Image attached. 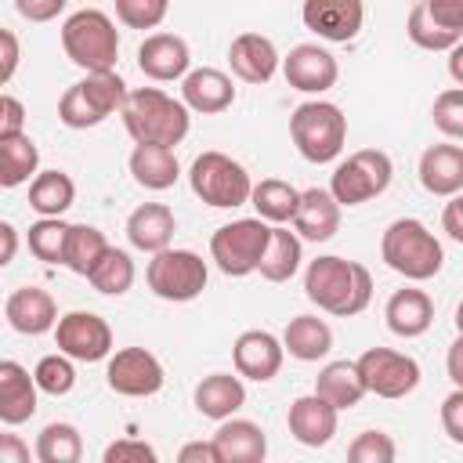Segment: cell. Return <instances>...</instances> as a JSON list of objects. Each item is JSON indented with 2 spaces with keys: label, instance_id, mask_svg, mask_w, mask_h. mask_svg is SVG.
Segmentation results:
<instances>
[{
  "label": "cell",
  "instance_id": "cell-1",
  "mask_svg": "<svg viewBox=\"0 0 463 463\" xmlns=\"http://www.w3.org/2000/svg\"><path fill=\"white\" fill-rule=\"evenodd\" d=\"M304 293L311 304H318L322 311L336 315V318H351L362 315L373 300V275L365 264L344 260V257H315L304 271Z\"/></svg>",
  "mask_w": 463,
  "mask_h": 463
},
{
  "label": "cell",
  "instance_id": "cell-2",
  "mask_svg": "<svg viewBox=\"0 0 463 463\" xmlns=\"http://www.w3.org/2000/svg\"><path fill=\"white\" fill-rule=\"evenodd\" d=\"M192 109L170 94H163L159 87H137L127 94L123 105V127L134 137V145H181L188 134V116Z\"/></svg>",
  "mask_w": 463,
  "mask_h": 463
},
{
  "label": "cell",
  "instance_id": "cell-3",
  "mask_svg": "<svg viewBox=\"0 0 463 463\" xmlns=\"http://www.w3.org/2000/svg\"><path fill=\"white\" fill-rule=\"evenodd\" d=\"M380 257L391 271L412 279V282H427L441 271L445 264V250L434 239V232H427L423 221L416 217H398L387 224L383 239H380Z\"/></svg>",
  "mask_w": 463,
  "mask_h": 463
},
{
  "label": "cell",
  "instance_id": "cell-4",
  "mask_svg": "<svg viewBox=\"0 0 463 463\" xmlns=\"http://www.w3.org/2000/svg\"><path fill=\"white\" fill-rule=\"evenodd\" d=\"M61 47L72 65H80L87 72H109V69H116V58H119L116 22L98 7H83L65 18Z\"/></svg>",
  "mask_w": 463,
  "mask_h": 463
},
{
  "label": "cell",
  "instance_id": "cell-5",
  "mask_svg": "<svg viewBox=\"0 0 463 463\" xmlns=\"http://www.w3.org/2000/svg\"><path fill=\"white\" fill-rule=\"evenodd\" d=\"M127 83L116 69L109 72H87L80 83H72L58 101V119L69 130H87L105 123L112 112H123L127 105Z\"/></svg>",
  "mask_w": 463,
  "mask_h": 463
},
{
  "label": "cell",
  "instance_id": "cell-6",
  "mask_svg": "<svg viewBox=\"0 0 463 463\" xmlns=\"http://www.w3.org/2000/svg\"><path fill=\"white\" fill-rule=\"evenodd\" d=\"M289 137L307 163H333L347 141V116L333 101H304L289 116Z\"/></svg>",
  "mask_w": 463,
  "mask_h": 463
},
{
  "label": "cell",
  "instance_id": "cell-7",
  "mask_svg": "<svg viewBox=\"0 0 463 463\" xmlns=\"http://www.w3.org/2000/svg\"><path fill=\"white\" fill-rule=\"evenodd\" d=\"M188 184H192L195 199H203L213 210L242 206L253 195V181H250L246 166L235 163L224 152H203V156H195V163L188 170Z\"/></svg>",
  "mask_w": 463,
  "mask_h": 463
},
{
  "label": "cell",
  "instance_id": "cell-8",
  "mask_svg": "<svg viewBox=\"0 0 463 463\" xmlns=\"http://www.w3.org/2000/svg\"><path fill=\"white\" fill-rule=\"evenodd\" d=\"M271 239V224L264 217H242L232 224H221L210 235V260L228 275V279H242L250 271L260 268V257L268 250Z\"/></svg>",
  "mask_w": 463,
  "mask_h": 463
},
{
  "label": "cell",
  "instance_id": "cell-9",
  "mask_svg": "<svg viewBox=\"0 0 463 463\" xmlns=\"http://www.w3.org/2000/svg\"><path fill=\"white\" fill-rule=\"evenodd\" d=\"M391 177H394V163H391L387 152H380V148H358V152H351L333 170L329 192L336 195L340 206H362V203L383 195L387 184H391Z\"/></svg>",
  "mask_w": 463,
  "mask_h": 463
},
{
  "label": "cell",
  "instance_id": "cell-10",
  "mask_svg": "<svg viewBox=\"0 0 463 463\" xmlns=\"http://www.w3.org/2000/svg\"><path fill=\"white\" fill-rule=\"evenodd\" d=\"M148 289L159 297V300H170V304H188L195 300L203 289H206V260L195 253V250H159L152 253L148 260Z\"/></svg>",
  "mask_w": 463,
  "mask_h": 463
},
{
  "label": "cell",
  "instance_id": "cell-11",
  "mask_svg": "<svg viewBox=\"0 0 463 463\" xmlns=\"http://www.w3.org/2000/svg\"><path fill=\"white\" fill-rule=\"evenodd\" d=\"M358 373L365 391L376 398H405L420 387V362L391 347H369L358 358Z\"/></svg>",
  "mask_w": 463,
  "mask_h": 463
},
{
  "label": "cell",
  "instance_id": "cell-12",
  "mask_svg": "<svg viewBox=\"0 0 463 463\" xmlns=\"http://www.w3.org/2000/svg\"><path fill=\"white\" fill-rule=\"evenodd\" d=\"M54 344L72 362H101L112 351V329L94 311H69L54 326Z\"/></svg>",
  "mask_w": 463,
  "mask_h": 463
},
{
  "label": "cell",
  "instance_id": "cell-13",
  "mask_svg": "<svg viewBox=\"0 0 463 463\" xmlns=\"http://www.w3.org/2000/svg\"><path fill=\"white\" fill-rule=\"evenodd\" d=\"M105 380L116 394L123 398H148L163 387L166 373H163V362L145 351V347H123L109 358V369H105Z\"/></svg>",
  "mask_w": 463,
  "mask_h": 463
},
{
  "label": "cell",
  "instance_id": "cell-14",
  "mask_svg": "<svg viewBox=\"0 0 463 463\" xmlns=\"http://www.w3.org/2000/svg\"><path fill=\"white\" fill-rule=\"evenodd\" d=\"M300 18H304V29H311L318 40L347 43L362 33L365 7L362 0H304Z\"/></svg>",
  "mask_w": 463,
  "mask_h": 463
},
{
  "label": "cell",
  "instance_id": "cell-15",
  "mask_svg": "<svg viewBox=\"0 0 463 463\" xmlns=\"http://www.w3.org/2000/svg\"><path fill=\"white\" fill-rule=\"evenodd\" d=\"M282 76L293 90H304V94H322L329 87H336V76H340V65L336 58L318 47V43H297L286 58H282Z\"/></svg>",
  "mask_w": 463,
  "mask_h": 463
},
{
  "label": "cell",
  "instance_id": "cell-16",
  "mask_svg": "<svg viewBox=\"0 0 463 463\" xmlns=\"http://www.w3.org/2000/svg\"><path fill=\"white\" fill-rule=\"evenodd\" d=\"M282 358H286V347L268 329H246V333H239V340L232 347L235 373L246 376V380H257V383L275 380L279 369H282Z\"/></svg>",
  "mask_w": 463,
  "mask_h": 463
},
{
  "label": "cell",
  "instance_id": "cell-17",
  "mask_svg": "<svg viewBox=\"0 0 463 463\" xmlns=\"http://www.w3.org/2000/svg\"><path fill=\"white\" fill-rule=\"evenodd\" d=\"M4 318L22 336H43L58 326V304L40 286H18L4 300Z\"/></svg>",
  "mask_w": 463,
  "mask_h": 463
},
{
  "label": "cell",
  "instance_id": "cell-18",
  "mask_svg": "<svg viewBox=\"0 0 463 463\" xmlns=\"http://www.w3.org/2000/svg\"><path fill=\"white\" fill-rule=\"evenodd\" d=\"M336 416H340V409H336L333 402H326V398L315 391V394H304V398H297V402L289 405L286 427H289V434H293L300 445L322 449V445H329L333 434H336Z\"/></svg>",
  "mask_w": 463,
  "mask_h": 463
},
{
  "label": "cell",
  "instance_id": "cell-19",
  "mask_svg": "<svg viewBox=\"0 0 463 463\" xmlns=\"http://www.w3.org/2000/svg\"><path fill=\"white\" fill-rule=\"evenodd\" d=\"M188 65H192L188 43L181 36H174V33H152L137 47V69L148 80H156V83L184 80L188 76Z\"/></svg>",
  "mask_w": 463,
  "mask_h": 463
},
{
  "label": "cell",
  "instance_id": "cell-20",
  "mask_svg": "<svg viewBox=\"0 0 463 463\" xmlns=\"http://www.w3.org/2000/svg\"><path fill=\"white\" fill-rule=\"evenodd\" d=\"M228 65H232V72L242 83H268L279 72L282 58H279V51H275V43L268 36H260V33H239L232 40V47H228Z\"/></svg>",
  "mask_w": 463,
  "mask_h": 463
},
{
  "label": "cell",
  "instance_id": "cell-21",
  "mask_svg": "<svg viewBox=\"0 0 463 463\" xmlns=\"http://www.w3.org/2000/svg\"><path fill=\"white\" fill-rule=\"evenodd\" d=\"M181 101L192 109V112H203V116H217L224 109H232L235 101V87H232V76L221 72V69H188V76L181 80Z\"/></svg>",
  "mask_w": 463,
  "mask_h": 463
},
{
  "label": "cell",
  "instance_id": "cell-22",
  "mask_svg": "<svg viewBox=\"0 0 463 463\" xmlns=\"http://www.w3.org/2000/svg\"><path fill=\"white\" fill-rule=\"evenodd\" d=\"M293 228L300 239L311 242H329L340 232V203L329 188H307L300 192V206L293 217Z\"/></svg>",
  "mask_w": 463,
  "mask_h": 463
},
{
  "label": "cell",
  "instance_id": "cell-23",
  "mask_svg": "<svg viewBox=\"0 0 463 463\" xmlns=\"http://www.w3.org/2000/svg\"><path fill=\"white\" fill-rule=\"evenodd\" d=\"M383 318H387V329L402 340H412V336H423L434 322V300L423 293V289H394L387 307H383Z\"/></svg>",
  "mask_w": 463,
  "mask_h": 463
},
{
  "label": "cell",
  "instance_id": "cell-24",
  "mask_svg": "<svg viewBox=\"0 0 463 463\" xmlns=\"http://www.w3.org/2000/svg\"><path fill=\"white\" fill-rule=\"evenodd\" d=\"M36 376H29V369H22L18 362H0V420L7 427L25 423L29 416H36Z\"/></svg>",
  "mask_w": 463,
  "mask_h": 463
},
{
  "label": "cell",
  "instance_id": "cell-25",
  "mask_svg": "<svg viewBox=\"0 0 463 463\" xmlns=\"http://www.w3.org/2000/svg\"><path fill=\"white\" fill-rule=\"evenodd\" d=\"M420 184L430 195L452 199L463 192V148L459 145H430L420 156Z\"/></svg>",
  "mask_w": 463,
  "mask_h": 463
},
{
  "label": "cell",
  "instance_id": "cell-26",
  "mask_svg": "<svg viewBox=\"0 0 463 463\" xmlns=\"http://www.w3.org/2000/svg\"><path fill=\"white\" fill-rule=\"evenodd\" d=\"M174 232H177V221H174V210L166 203H141L127 217V239L134 250H145V253L166 250Z\"/></svg>",
  "mask_w": 463,
  "mask_h": 463
},
{
  "label": "cell",
  "instance_id": "cell-27",
  "mask_svg": "<svg viewBox=\"0 0 463 463\" xmlns=\"http://www.w3.org/2000/svg\"><path fill=\"white\" fill-rule=\"evenodd\" d=\"M213 445L221 452V463H260L268 456V438L253 420H235V416L221 420Z\"/></svg>",
  "mask_w": 463,
  "mask_h": 463
},
{
  "label": "cell",
  "instance_id": "cell-28",
  "mask_svg": "<svg viewBox=\"0 0 463 463\" xmlns=\"http://www.w3.org/2000/svg\"><path fill=\"white\" fill-rule=\"evenodd\" d=\"M195 409H199V416H206V420H228V416H235L242 405H246V387H242V380L239 376H232V373H210V376H203L199 383H195Z\"/></svg>",
  "mask_w": 463,
  "mask_h": 463
},
{
  "label": "cell",
  "instance_id": "cell-29",
  "mask_svg": "<svg viewBox=\"0 0 463 463\" xmlns=\"http://www.w3.org/2000/svg\"><path fill=\"white\" fill-rule=\"evenodd\" d=\"M130 174H134V181L141 188L163 192V188H174V181L181 177V163H177L170 145H134Z\"/></svg>",
  "mask_w": 463,
  "mask_h": 463
},
{
  "label": "cell",
  "instance_id": "cell-30",
  "mask_svg": "<svg viewBox=\"0 0 463 463\" xmlns=\"http://www.w3.org/2000/svg\"><path fill=\"white\" fill-rule=\"evenodd\" d=\"M282 347L297 362H318L333 351V329L318 315H297V318H289V326L282 333Z\"/></svg>",
  "mask_w": 463,
  "mask_h": 463
},
{
  "label": "cell",
  "instance_id": "cell-31",
  "mask_svg": "<svg viewBox=\"0 0 463 463\" xmlns=\"http://www.w3.org/2000/svg\"><path fill=\"white\" fill-rule=\"evenodd\" d=\"M315 391L326 398V402H333L340 412L344 409H351V405H358L369 391H365V380H362V373H358V362H329V365H322L318 369V376H315Z\"/></svg>",
  "mask_w": 463,
  "mask_h": 463
},
{
  "label": "cell",
  "instance_id": "cell-32",
  "mask_svg": "<svg viewBox=\"0 0 463 463\" xmlns=\"http://www.w3.org/2000/svg\"><path fill=\"white\" fill-rule=\"evenodd\" d=\"M300 260H304V250H300V235L289 232L286 224H271V239H268V250L260 257V279L268 282H289L297 271H300Z\"/></svg>",
  "mask_w": 463,
  "mask_h": 463
},
{
  "label": "cell",
  "instance_id": "cell-33",
  "mask_svg": "<svg viewBox=\"0 0 463 463\" xmlns=\"http://www.w3.org/2000/svg\"><path fill=\"white\" fill-rule=\"evenodd\" d=\"M36 166H40V148L25 130L0 137V184L4 188L25 184L29 177H36Z\"/></svg>",
  "mask_w": 463,
  "mask_h": 463
},
{
  "label": "cell",
  "instance_id": "cell-34",
  "mask_svg": "<svg viewBox=\"0 0 463 463\" xmlns=\"http://www.w3.org/2000/svg\"><path fill=\"white\" fill-rule=\"evenodd\" d=\"M76 199V184L65 170H40L29 181V206L40 217H61Z\"/></svg>",
  "mask_w": 463,
  "mask_h": 463
},
{
  "label": "cell",
  "instance_id": "cell-35",
  "mask_svg": "<svg viewBox=\"0 0 463 463\" xmlns=\"http://www.w3.org/2000/svg\"><path fill=\"white\" fill-rule=\"evenodd\" d=\"M257 217H264L268 224H289L297 217V206H300V192L289 184V181H279V177H264L260 184H253V195H250Z\"/></svg>",
  "mask_w": 463,
  "mask_h": 463
},
{
  "label": "cell",
  "instance_id": "cell-36",
  "mask_svg": "<svg viewBox=\"0 0 463 463\" xmlns=\"http://www.w3.org/2000/svg\"><path fill=\"white\" fill-rule=\"evenodd\" d=\"M109 239L94 224H69V242H65V268L76 275H90V268L105 257Z\"/></svg>",
  "mask_w": 463,
  "mask_h": 463
},
{
  "label": "cell",
  "instance_id": "cell-37",
  "mask_svg": "<svg viewBox=\"0 0 463 463\" xmlns=\"http://www.w3.org/2000/svg\"><path fill=\"white\" fill-rule=\"evenodd\" d=\"M87 282H90L98 293H105V297H123V293L134 286V260H130V253L109 246L105 257L90 268Z\"/></svg>",
  "mask_w": 463,
  "mask_h": 463
},
{
  "label": "cell",
  "instance_id": "cell-38",
  "mask_svg": "<svg viewBox=\"0 0 463 463\" xmlns=\"http://www.w3.org/2000/svg\"><path fill=\"white\" fill-rule=\"evenodd\" d=\"M83 441L72 423H47L36 434V459L40 463H80Z\"/></svg>",
  "mask_w": 463,
  "mask_h": 463
},
{
  "label": "cell",
  "instance_id": "cell-39",
  "mask_svg": "<svg viewBox=\"0 0 463 463\" xmlns=\"http://www.w3.org/2000/svg\"><path fill=\"white\" fill-rule=\"evenodd\" d=\"M405 33H409V40H412L416 47H423V51H452V47L463 40V33H452V29L438 25V22L427 14V4H423V0L412 4L409 22H405Z\"/></svg>",
  "mask_w": 463,
  "mask_h": 463
},
{
  "label": "cell",
  "instance_id": "cell-40",
  "mask_svg": "<svg viewBox=\"0 0 463 463\" xmlns=\"http://www.w3.org/2000/svg\"><path fill=\"white\" fill-rule=\"evenodd\" d=\"M65 242H69V224L61 217H40L29 224V253L43 264H65Z\"/></svg>",
  "mask_w": 463,
  "mask_h": 463
},
{
  "label": "cell",
  "instance_id": "cell-41",
  "mask_svg": "<svg viewBox=\"0 0 463 463\" xmlns=\"http://www.w3.org/2000/svg\"><path fill=\"white\" fill-rule=\"evenodd\" d=\"M33 376H36V387H40L43 394H51V398L69 394V391H72V383H76L72 358H69V354H61V351H58V354H43V358L36 362Z\"/></svg>",
  "mask_w": 463,
  "mask_h": 463
},
{
  "label": "cell",
  "instance_id": "cell-42",
  "mask_svg": "<svg viewBox=\"0 0 463 463\" xmlns=\"http://www.w3.org/2000/svg\"><path fill=\"white\" fill-rule=\"evenodd\" d=\"M394 441H391V434H383V430H362L351 445H347V459L351 463H391L394 459Z\"/></svg>",
  "mask_w": 463,
  "mask_h": 463
},
{
  "label": "cell",
  "instance_id": "cell-43",
  "mask_svg": "<svg viewBox=\"0 0 463 463\" xmlns=\"http://www.w3.org/2000/svg\"><path fill=\"white\" fill-rule=\"evenodd\" d=\"M434 127L445 134V137H463V87H449L434 98Z\"/></svg>",
  "mask_w": 463,
  "mask_h": 463
},
{
  "label": "cell",
  "instance_id": "cell-44",
  "mask_svg": "<svg viewBox=\"0 0 463 463\" xmlns=\"http://www.w3.org/2000/svg\"><path fill=\"white\" fill-rule=\"evenodd\" d=\"M170 0H116V18L130 29H156L166 18Z\"/></svg>",
  "mask_w": 463,
  "mask_h": 463
},
{
  "label": "cell",
  "instance_id": "cell-45",
  "mask_svg": "<svg viewBox=\"0 0 463 463\" xmlns=\"http://www.w3.org/2000/svg\"><path fill=\"white\" fill-rule=\"evenodd\" d=\"M105 463H156L159 456H156V449L148 445V441H137V438H119V441H112L109 449H105V456H101Z\"/></svg>",
  "mask_w": 463,
  "mask_h": 463
},
{
  "label": "cell",
  "instance_id": "cell-46",
  "mask_svg": "<svg viewBox=\"0 0 463 463\" xmlns=\"http://www.w3.org/2000/svg\"><path fill=\"white\" fill-rule=\"evenodd\" d=\"M441 427H445V434H449L456 445H463V387H456V391L441 402Z\"/></svg>",
  "mask_w": 463,
  "mask_h": 463
},
{
  "label": "cell",
  "instance_id": "cell-47",
  "mask_svg": "<svg viewBox=\"0 0 463 463\" xmlns=\"http://www.w3.org/2000/svg\"><path fill=\"white\" fill-rule=\"evenodd\" d=\"M423 4H427V14L438 25L452 29V33H463V0H423Z\"/></svg>",
  "mask_w": 463,
  "mask_h": 463
},
{
  "label": "cell",
  "instance_id": "cell-48",
  "mask_svg": "<svg viewBox=\"0 0 463 463\" xmlns=\"http://www.w3.org/2000/svg\"><path fill=\"white\" fill-rule=\"evenodd\" d=\"M69 0H14V11L25 18V22H51L65 11Z\"/></svg>",
  "mask_w": 463,
  "mask_h": 463
},
{
  "label": "cell",
  "instance_id": "cell-49",
  "mask_svg": "<svg viewBox=\"0 0 463 463\" xmlns=\"http://www.w3.org/2000/svg\"><path fill=\"white\" fill-rule=\"evenodd\" d=\"M25 130V109L14 94H4L0 98V137L4 134H22Z\"/></svg>",
  "mask_w": 463,
  "mask_h": 463
},
{
  "label": "cell",
  "instance_id": "cell-50",
  "mask_svg": "<svg viewBox=\"0 0 463 463\" xmlns=\"http://www.w3.org/2000/svg\"><path fill=\"white\" fill-rule=\"evenodd\" d=\"M18 69V36L11 29H0V83H11Z\"/></svg>",
  "mask_w": 463,
  "mask_h": 463
},
{
  "label": "cell",
  "instance_id": "cell-51",
  "mask_svg": "<svg viewBox=\"0 0 463 463\" xmlns=\"http://www.w3.org/2000/svg\"><path fill=\"white\" fill-rule=\"evenodd\" d=\"M441 228L452 242L463 246V192H456L449 203H445V213H441Z\"/></svg>",
  "mask_w": 463,
  "mask_h": 463
},
{
  "label": "cell",
  "instance_id": "cell-52",
  "mask_svg": "<svg viewBox=\"0 0 463 463\" xmlns=\"http://www.w3.org/2000/svg\"><path fill=\"white\" fill-rule=\"evenodd\" d=\"M177 459H181V463H221V452H217V445H213V438H210V441H188V445L177 452Z\"/></svg>",
  "mask_w": 463,
  "mask_h": 463
},
{
  "label": "cell",
  "instance_id": "cell-53",
  "mask_svg": "<svg viewBox=\"0 0 463 463\" xmlns=\"http://www.w3.org/2000/svg\"><path fill=\"white\" fill-rule=\"evenodd\" d=\"M0 463H29V445L18 441V434L0 438Z\"/></svg>",
  "mask_w": 463,
  "mask_h": 463
},
{
  "label": "cell",
  "instance_id": "cell-54",
  "mask_svg": "<svg viewBox=\"0 0 463 463\" xmlns=\"http://www.w3.org/2000/svg\"><path fill=\"white\" fill-rule=\"evenodd\" d=\"M445 373H449V380H452L456 387H463V336L452 340V347H449V354H445Z\"/></svg>",
  "mask_w": 463,
  "mask_h": 463
},
{
  "label": "cell",
  "instance_id": "cell-55",
  "mask_svg": "<svg viewBox=\"0 0 463 463\" xmlns=\"http://www.w3.org/2000/svg\"><path fill=\"white\" fill-rule=\"evenodd\" d=\"M0 239H4L0 264H11V260H14V250H18V228H14L11 221H0Z\"/></svg>",
  "mask_w": 463,
  "mask_h": 463
},
{
  "label": "cell",
  "instance_id": "cell-56",
  "mask_svg": "<svg viewBox=\"0 0 463 463\" xmlns=\"http://www.w3.org/2000/svg\"><path fill=\"white\" fill-rule=\"evenodd\" d=\"M449 76H452V80L463 87V40H459V43L449 51Z\"/></svg>",
  "mask_w": 463,
  "mask_h": 463
},
{
  "label": "cell",
  "instance_id": "cell-57",
  "mask_svg": "<svg viewBox=\"0 0 463 463\" xmlns=\"http://www.w3.org/2000/svg\"><path fill=\"white\" fill-rule=\"evenodd\" d=\"M456 333L463 336V300H459V307H456Z\"/></svg>",
  "mask_w": 463,
  "mask_h": 463
}]
</instances>
